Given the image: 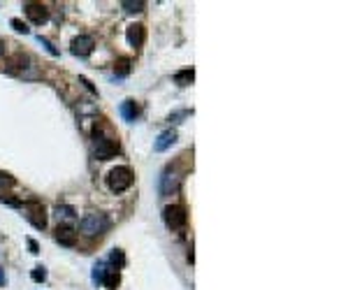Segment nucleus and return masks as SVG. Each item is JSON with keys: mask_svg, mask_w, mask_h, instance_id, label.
Listing matches in <instances>:
<instances>
[{"mask_svg": "<svg viewBox=\"0 0 348 290\" xmlns=\"http://www.w3.org/2000/svg\"><path fill=\"white\" fill-rule=\"evenodd\" d=\"M79 230L84 232L86 237L102 235V232H107V230H109V218H107V214H100V211L86 214V216L79 221Z\"/></svg>", "mask_w": 348, "mask_h": 290, "instance_id": "f257e3e1", "label": "nucleus"}, {"mask_svg": "<svg viewBox=\"0 0 348 290\" xmlns=\"http://www.w3.org/2000/svg\"><path fill=\"white\" fill-rule=\"evenodd\" d=\"M133 172H130V167L121 165V167H114V170H109V174H107V186L112 193H123L128 188L133 186Z\"/></svg>", "mask_w": 348, "mask_h": 290, "instance_id": "f03ea898", "label": "nucleus"}, {"mask_svg": "<svg viewBox=\"0 0 348 290\" xmlns=\"http://www.w3.org/2000/svg\"><path fill=\"white\" fill-rule=\"evenodd\" d=\"M7 72L17 74V77H23V79H35L37 77V70H35V65L28 56H23V53H17L14 58L7 61Z\"/></svg>", "mask_w": 348, "mask_h": 290, "instance_id": "7ed1b4c3", "label": "nucleus"}, {"mask_svg": "<svg viewBox=\"0 0 348 290\" xmlns=\"http://www.w3.org/2000/svg\"><path fill=\"white\" fill-rule=\"evenodd\" d=\"M21 207H23V216L28 218L35 228L42 230L44 225H47V216H44L42 202H37V200H28V202H21Z\"/></svg>", "mask_w": 348, "mask_h": 290, "instance_id": "20e7f679", "label": "nucleus"}, {"mask_svg": "<svg viewBox=\"0 0 348 290\" xmlns=\"http://www.w3.org/2000/svg\"><path fill=\"white\" fill-rule=\"evenodd\" d=\"M163 218H165L167 228H172V230L183 228V225H186V221H188V216H186L183 207H179V205H169V207H165Z\"/></svg>", "mask_w": 348, "mask_h": 290, "instance_id": "39448f33", "label": "nucleus"}, {"mask_svg": "<svg viewBox=\"0 0 348 290\" xmlns=\"http://www.w3.org/2000/svg\"><path fill=\"white\" fill-rule=\"evenodd\" d=\"M118 154V144L114 139H107V137H98L95 139V158L98 160H109Z\"/></svg>", "mask_w": 348, "mask_h": 290, "instance_id": "423d86ee", "label": "nucleus"}, {"mask_svg": "<svg viewBox=\"0 0 348 290\" xmlns=\"http://www.w3.org/2000/svg\"><path fill=\"white\" fill-rule=\"evenodd\" d=\"M23 12H26V17H28L35 26H42L44 21L49 19V10L44 7L42 2H23Z\"/></svg>", "mask_w": 348, "mask_h": 290, "instance_id": "0eeeda50", "label": "nucleus"}, {"mask_svg": "<svg viewBox=\"0 0 348 290\" xmlns=\"http://www.w3.org/2000/svg\"><path fill=\"white\" fill-rule=\"evenodd\" d=\"M95 42L91 35H79V37H74L72 40V47H70V51L74 53V56H79V58H86V56H91V51H93Z\"/></svg>", "mask_w": 348, "mask_h": 290, "instance_id": "6e6552de", "label": "nucleus"}, {"mask_svg": "<svg viewBox=\"0 0 348 290\" xmlns=\"http://www.w3.org/2000/svg\"><path fill=\"white\" fill-rule=\"evenodd\" d=\"M56 241L63 246H74L77 244V232L70 225H58L56 228Z\"/></svg>", "mask_w": 348, "mask_h": 290, "instance_id": "1a4fd4ad", "label": "nucleus"}, {"mask_svg": "<svg viewBox=\"0 0 348 290\" xmlns=\"http://www.w3.org/2000/svg\"><path fill=\"white\" fill-rule=\"evenodd\" d=\"M118 112H121V116L126 119L128 123H133V121L139 116V104L135 102V100H123L121 107H118Z\"/></svg>", "mask_w": 348, "mask_h": 290, "instance_id": "9d476101", "label": "nucleus"}, {"mask_svg": "<svg viewBox=\"0 0 348 290\" xmlns=\"http://www.w3.org/2000/svg\"><path fill=\"white\" fill-rule=\"evenodd\" d=\"M126 35H128V42H130L133 47H142L147 33H144V26H142V23H133V26H128Z\"/></svg>", "mask_w": 348, "mask_h": 290, "instance_id": "9b49d317", "label": "nucleus"}, {"mask_svg": "<svg viewBox=\"0 0 348 290\" xmlns=\"http://www.w3.org/2000/svg\"><path fill=\"white\" fill-rule=\"evenodd\" d=\"M174 142H177V133H174V130H165V133H160V137L156 139L153 149H156L158 154H163V151H167Z\"/></svg>", "mask_w": 348, "mask_h": 290, "instance_id": "f8f14e48", "label": "nucleus"}, {"mask_svg": "<svg viewBox=\"0 0 348 290\" xmlns=\"http://www.w3.org/2000/svg\"><path fill=\"white\" fill-rule=\"evenodd\" d=\"M177 188H179V179L172 174H163L160 179V195H172V193H177Z\"/></svg>", "mask_w": 348, "mask_h": 290, "instance_id": "ddd939ff", "label": "nucleus"}, {"mask_svg": "<svg viewBox=\"0 0 348 290\" xmlns=\"http://www.w3.org/2000/svg\"><path fill=\"white\" fill-rule=\"evenodd\" d=\"M144 5H147L144 0H123V2H121V7H123L128 14H137V12H142L144 10Z\"/></svg>", "mask_w": 348, "mask_h": 290, "instance_id": "4468645a", "label": "nucleus"}, {"mask_svg": "<svg viewBox=\"0 0 348 290\" xmlns=\"http://www.w3.org/2000/svg\"><path fill=\"white\" fill-rule=\"evenodd\" d=\"M193 79H195V72L193 70H179V72L174 74V82L179 84V86H188V84H193Z\"/></svg>", "mask_w": 348, "mask_h": 290, "instance_id": "2eb2a0df", "label": "nucleus"}, {"mask_svg": "<svg viewBox=\"0 0 348 290\" xmlns=\"http://www.w3.org/2000/svg\"><path fill=\"white\" fill-rule=\"evenodd\" d=\"M102 283H105L109 290H116V286L121 283V276H118V272L116 270H107V274H105V279H102Z\"/></svg>", "mask_w": 348, "mask_h": 290, "instance_id": "dca6fc26", "label": "nucleus"}, {"mask_svg": "<svg viewBox=\"0 0 348 290\" xmlns=\"http://www.w3.org/2000/svg\"><path fill=\"white\" fill-rule=\"evenodd\" d=\"M109 262L114 265L116 270H121L123 265H126V256H123V251L121 249H114L112 253H109Z\"/></svg>", "mask_w": 348, "mask_h": 290, "instance_id": "f3484780", "label": "nucleus"}, {"mask_svg": "<svg viewBox=\"0 0 348 290\" xmlns=\"http://www.w3.org/2000/svg\"><path fill=\"white\" fill-rule=\"evenodd\" d=\"M56 216L63 218V221H74L77 214H74L72 207H67V205H61V207H56Z\"/></svg>", "mask_w": 348, "mask_h": 290, "instance_id": "a211bd4d", "label": "nucleus"}, {"mask_svg": "<svg viewBox=\"0 0 348 290\" xmlns=\"http://www.w3.org/2000/svg\"><path fill=\"white\" fill-rule=\"evenodd\" d=\"M105 274H107V262H105V260H100V262L93 267V281H95V283H102Z\"/></svg>", "mask_w": 348, "mask_h": 290, "instance_id": "6ab92c4d", "label": "nucleus"}, {"mask_svg": "<svg viewBox=\"0 0 348 290\" xmlns=\"http://www.w3.org/2000/svg\"><path fill=\"white\" fill-rule=\"evenodd\" d=\"M128 72H130V61H128V58H121V61L114 65V74L116 77H126Z\"/></svg>", "mask_w": 348, "mask_h": 290, "instance_id": "aec40b11", "label": "nucleus"}, {"mask_svg": "<svg viewBox=\"0 0 348 290\" xmlns=\"http://www.w3.org/2000/svg\"><path fill=\"white\" fill-rule=\"evenodd\" d=\"M37 40H40V44H42V47H47V51L51 53V56H58V49H56V47H53V44L47 40V37H42V35H40Z\"/></svg>", "mask_w": 348, "mask_h": 290, "instance_id": "412c9836", "label": "nucleus"}, {"mask_svg": "<svg viewBox=\"0 0 348 290\" xmlns=\"http://www.w3.org/2000/svg\"><path fill=\"white\" fill-rule=\"evenodd\" d=\"M31 276H33V281H37V283H40V281L47 279V270H44V267H35Z\"/></svg>", "mask_w": 348, "mask_h": 290, "instance_id": "4be33fe9", "label": "nucleus"}, {"mask_svg": "<svg viewBox=\"0 0 348 290\" xmlns=\"http://www.w3.org/2000/svg\"><path fill=\"white\" fill-rule=\"evenodd\" d=\"M10 23H12V28H14L17 33H28V26H26L21 19H12Z\"/></svg>", "mask_w": 348, "mask_h": 290, "instance_id": "5701e85b", "label": "nucleus"}, {"mask_svg": "<svg viewBox=\"0 0 348 290\" xmlns=\"http://www.w3.org/2000/svg\"><path fill=\"white\" fill-rule=\"evenodd\" d=\"M5 184H14V179L10 174H5V172H0V186H5Z\"/></svg>", "mask_w": 348, "mask_h": 290, "instance_id": "b1692460", "label": "nucleus"}, {"mask_svg": "<svg viewBox=\"0 0 348 290\" xmlns=\"http://www.w3.org/2000/svg\"><path fill=\"white\" fill-rule=\"evenodd\" d=\"M28 246H31V253H40V246H37L35 239H28Z\"/></svg>", "mask_w": 348, "mask_h": 290, "instance_id": "393cba45", "label": "nucleus"}, {"mask_svg": "<svg viewBox=\"0 0 348 290\" xmlns=\"http://www.w3.org/2000/svg\"><path fill=\"white\" fill-rule=\"evenodd\" d=\"M2 202H7L12 207H21V202H19V200H12V197H2Z\"/></svg>", "mask_w": 348, "mask_h": 290, "instance_id": "a878e982", "label": "nucleus"}, {"mask_svg": "<svg viewBox=\"0 0 348 290\" xmlns=\"http://www.w3.org/2000/svg\"><path fill=\"white\" fill-rule=\"evenodd\" d=\"M2 283H5V276H2V272H0V286H2Z\"/></svg>", "mask_w": 348, "mask_h": 290, "instance_id": "bb28decb", "label": "nucleus"}]
</instances>
